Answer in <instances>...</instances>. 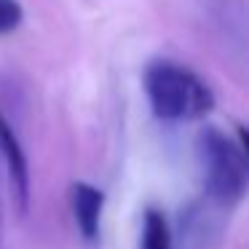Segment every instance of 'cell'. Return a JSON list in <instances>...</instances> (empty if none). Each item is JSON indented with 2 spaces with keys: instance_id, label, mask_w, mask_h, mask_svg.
Instances as JSON below:
<instances>
[{
  "instance_id": "cell-4",
  "label": "cell",
  "mask_w": 249,
  "mask_h": 249,
  "mask_svg": "<svg viewBox=\"0 0 249 249\" xmlns=\"http://www.w3.org/2000/svg\"><path fill=\"white\" fill-rule=\"evenodd\" d=\"M70 206H72V217H75L78 231L83 233V238L94 241L99 236L105 193L89 182H72L70 185Z\"/></svg>"
},
{
  "instance_id": "cell-5",
  "label": "cell",
  "mask_w": 249,
  "mask_h": 249,
  "mask_svg": "<svg viewBox=\"0 0 249 249\" xmlns=\"http://www.w3.org/2000/svg\"><path fill=\"white\" fill-rule=\"evenodd\" d=\"M140 249H174L172 228L161 209H147L142 220V241Z\"/></svg>"
},
{
  "instance_id": "cell-3",
  "label": "cell",
  "mask_w": 249,
  "mask_h": 249,
  "mask_svg": "<svg viewBox=\"0 0 249 249\" xmlns=\"http://www.w3.org/2000/svg\"><path fill=\"white\" fill-rule=\"evenodd\" d=\"M0 172L6 174L11 201L19 214H27L30 206V166L24 156L19 137L14 134L11 124L0 115Z\"/></svg>"
},
{
  "instance_id": "cell-2",
  "label": "cell",
  "mask_w": 249,
  "mask_h": 249,
  "mask_svg": "<svg viewBox=\"0 0 249 249\" xmlns=\"http://www.w3.org/2000/svg\"><path fill=\"white\" fill-rule=\"evenodd\" d=\"M145 94L161 121H198L212 113L214 94L193 70L158 59L145 70Z\"/></svg>"
},
{
  "instance_id": "cell-1",
  "label": "cell",
  "mask_w": 249,
  "mask_h": 249,
  "mask_svg": "<svg viewBox=\"0 0 249 249\" xmlns=\"http://www.w3.org/2000/svg\"><path fill=\"white\" fill-rule=\"evenodd\" d=\"M196 150L204 174V190L209 193V198L225 209L241 204L249 188L247 140L241 126H238V140H233L217 126H206L198 131Z\"/></svg>"
},
{
  "instance_id": "cell-6",
  "label": "cell",
  "mask_w": 249,
  "mask_h": 249,
  "mask_svg": "<svg viewBox=\"0 0 249 249\" xmlns=\"http://www.w3.org/2000/svg\"><path fill=\"white\" fill-rule=\"evenodd\" d=\"M24 22V8L19 0H0V35H8L19 30Z\"/></svg>"
}]
</instances>
